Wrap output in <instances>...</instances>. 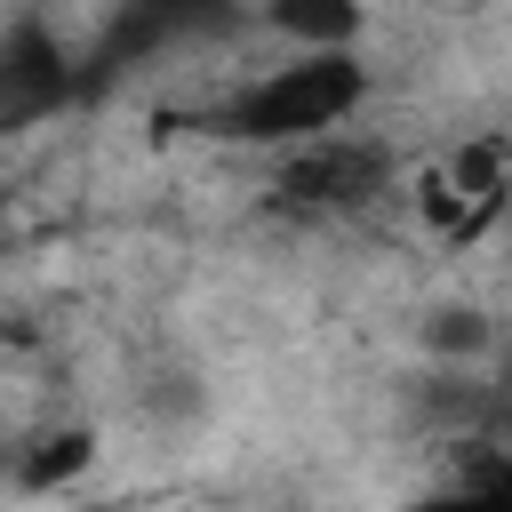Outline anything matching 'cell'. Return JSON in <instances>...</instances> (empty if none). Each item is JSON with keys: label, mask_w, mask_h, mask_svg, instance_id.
I'll return each instance as SVG.
<instances>
[{"label": "cell", "mask_w": 512, "mask_h": 512, "mask_svg": "<svg viewBox=\"0 0 512 512\" xmlns=\"http://www.w3.org/2000/svg\"><path fill=\"white\" fill-rule=\"evenodd\" d=\"M360 104H368V64H360V48H344V56L288 48L280 64L248 72V80L224 96L216 128L240 136V144H328Z\"/></svg>", "instance_id": "6da1fadb"}, {"label": "cell", "mask_w": 512, "mask_h": 512, "mask_svg": "<svg viewBox=\"0 0 512 512\" xmlns=\"http://www.w3.org/2000/svg\"><path fill=\"white\" fill-rule=\"evenodd\" d=\"M512 208V152L504 144H456L432 176H424V216H432V232H448V240H472V232H488L496 216Z\"/></svg>", "instance_id": "7a4b0ae2"}, {"label": "cell", "mask_w": 512, "mask_h": 512, "mask_svg": "<svg viewBox=\"0 0 512 512\" xmlns=\"http://www.w3.org/2000/svg\"><path fill=\"white\" fill-rule=\"evenodd\" d=\"M88 464H96V432H88V424H72V432H48V440H40V448L16 464V480H24L32 496H48V488L80 480Z\"/></svg>", "instance_id": "3957f363"}, {"label": "cell", "mask_w": 512, "mask_h": 512, "mask_svg": "<svg viewBox=\"0 0 512 512\" xmlns=\"http://www.w3.org/2000/svg\"><path fill=\"white\" fill-rule=\"evenodd\" d=\"M424 344H432L440 360H480V352L496 344V328H488V312H472V304H440V312H424Z\"/></svg>", "instance_id": "277c9868"}]
</instances>
